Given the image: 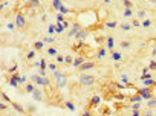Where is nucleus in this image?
<instances>
[{"instance_id": "38", "label": "nucleus", "mask_w": 156, "mask_h": 116, "mask_svg": "<svg viewBox=\"0 0 156 116\" xmlns=\"http://www.w3.org/2000/svg\"><path fill=\"white\" fill-rule=\"evenodd\" d=\"M38 75L43 78H46V72H44V69H38Z\"/></svg>"}, {"instance_id": "19", "label": "nucleus", "mask_w": 156, "mask_h": 116, "mask_svg": "<svg viewBox=\"0 0 156 116\" xmlns=\"http://www.w3.org/2000/svg\"><path fill=\"white\" fill-rule=\"evenodd\" d=\"M116 26H118V21H115V20L106 21V28H109V29H113V28H116Z\"/></svg>"}, {"instance_id": "34", "label": "nucleus", "mask_w": 156, "mask_h": 116, "mask_svg": "<svg viewBox=\"0 0 156 116\" xmlns=\"http://www.w3.org/2000/svg\"><path fill=\"white\" fill-rule=\"evenodd\" d=\"M149 69H150V70H156V61H150Z\"/></svg>"}, {"instance_id": "39", "label": "nucleus", "mask_w": 156, "mask_h": 116, "mask_svg": "<svg viewBox=\"0 0 156 116\" xmlns=\"http://www.w3.org/2000/svg\"><path fill=\"white\" fill-rule=\"evenodd\" d=\"M40 69H44V70H46V61H44V60L40 61Z\"/></svg>"}, {"instance_id": "2", "label": "nucleus", "mask_w": 156, "mask_h": 116, "mask_svg": "<svg viewBox=\"0 0 156 116\" xmlns=\"http://www.w3.org/2000/svg\"><path fill=\"white\" fill-rule=\"evenodd\" d=\"M31 79H32L35 84H38V86H44V87H48L49 84H51L48 78H43V77H40V75H32Z\"/></svg>"}, {"instance_id": "28", "label": "nucleus", "mask_w": 156, "mask_h": 116, "mask_svg": "<svg viewBox=\"0 0 156 116\" xmlns=\"http://www.w3.org/2000/svg\"><path fill=\"white\" fill-rule=\"evenodd\" d=\"M60 6H61V0H54V2H52V8H54V9H58Z\"/></svg>"}, {"instance_id": "52", "label": "nucleus", "mask_w": 156, "mask_h": 116, "mask_svg": "<svg viewBox=\"0 0 156 116\" xmlns=\"http://www.w3.org/2000/svg\"><path fill=\"white\" fill-rule=\"evenodd\" d=\"M132 116H141V113H139V110H138V111H133V113H132Z\"/></svg>"}, {"instance_id": "44", "label": "nucleus", "mask_w": 156, "mask_h": 116, "mask_svg": "<svg viewBox=\"0 0 156 116\" xmlns=\"http://www.w3.org/2000/svg\"><path fill=\"white\" fill-rule=\"evenodd\" d=\"M63 28H64V26H61L60 23H57V32H58V34L61 32V31H63Z\"/></svg>"}, {"instance_id": "32", "label": "nucleus", "mask_w": 156, "mask_h": 116, "mask_svg": "<svg viewBox=\"0 0 156 116\" xmlns=\"http://www.w3.org/2000/svg\"><path fill=\"white\" fill-rule=\"evenodd\" d=\"M155 105H156V99H153V98L147 101V107H155Z\"/></svg>"}, {"instance_id": "22", "label": "nucleus", "mask_w": 156, "mask_h": 116, "mask_svg": "<svg viewBox=\"0 0 156 116\" xmlns=\"http://www.w3.org/2000/svg\"><path fill=\"white\" fill-rule=\"evenodd\" d=\"M35 89H37V87H35L34 84H31V83H28V84H26V92H28V93H34V90H35Z\"/></svg>"}, {"instance_id": "17", "label": "nucleus", "mask_w": 156, "mask_h": 116, "mask_svg": "<svg viewBox=\"0 0 156 116\" xmlns=\"http://www.w3.org/2000/svg\"><path fill=\"white\" fill-rule=\"evenodd\" d=\"M119 46H121V49H130L132 43H130V41H127V40H123V41L119 43Z\"/></svg>"}, {"instance_id": "37", "label": "nucleus", "mask_w": 156, "mask_h": 116, "mask_svg": "<svg viewBox=\"0 0 156 116\" xmlns=\"http://www.w3.org/2000/svg\"><path fill=\"white\" fill-rule=\"evenodd\" d=\"M43 41L49 44V43H54V38H52V37H46V38H44V40H43Z\"/></svg>"}, {"instance_id": "13", "label": "nucleus", "mask_w": 156, "mask_h": 116, "mask_svg": "<svg viewBox=\"0 0 156 116\" xmlns=\"http://www.w3.org/2000/svg\"><path fill=\"white\" fill-rule=\"evenodd\" d=\"M87 35H89V34H87V31H86V29H81L77 35H75V40H84V38L87 37Z\"/></svg>"}, {"instance_id": "23", "label": "nucleus", "mask_w": 156, "mask_h": 116, "mask_svg": "<svg viewBox=\"0 0 156 116\" xmlns=\"http://www.w3.org/2000/svg\"><path fill=\"white\" fill-rule=\"evenodd\" d=\"M141 26H142V28H150V26H151V20H150V19H145V20H142Z\"/></svg>"}, {"instance_id": "9", "label": "nucleus", "mask_w": 156, "mask_h": 116, "mask_svg": "<svg viewBox=\"0 0 156 116\" xmlns=\"http://www.w3.org/2000/svg\"><path fill=\"white\" fill-rule=\"evenodd\" d=\"M32 98L35 101H43V92L40 90V89H35L34 93H32Z\"/></svg>"}, {"instance_id": "36", "label": "nucleus", "mask_w": 156, "mask_h": 116, "mask_svg": "<svg viewBox=\"0 0 156 116\" xmlns=\"http://www.w3.org/2000/svg\"><path fill=\"white\" fill-rule=\"evenodd\" d=\"M57 63H64V57L63 55H57Z\"/></svg>"}, {"instance_id": "1", "label": "nucleus", "mask_w": 156, "mask_h": 116, "mask_svg": "<svg viewBox=\"0 0 156 116\" xmlns=\"http://www.w3.org/2000/svg\"><path fill=\"white\" fill-rule=\"evenodd\" d=\"M78 83L84 87H90L96 83V78L93 77V75H89V73H81L80 78H78Z\"/></svg>"}, {"instance_id": "10", "label": "nucleus", "mask_w": 156, "mask_h": 116, "mask_svg": "<svg viewBox=\"0 0 156 116\" xmlns=\"http://www.w3.org/2000/svg\"><path fill=\"white\" fill-rule=\"evenodd\" d=\"M83 63H86V57H78V58H75V60H74L72 66H74V67H80Z\"/></svg>"}, {"instance_id": "27", "label": "nucleus", "mask_w": 156, "mask_h": 116, "mask_svg": "<svg viewBox=\"0 0 156 116\" xmlns=\"http://www.w3.org/2000/svg\"><path fill=\"white\" fill-rule=\"evenodd\" d=\"M130 107H132V110H133V111H138V110L141 109V102H133Z\"/></svg>"}, {"instance_id": "57", "label": "nucleus", "mask_w": 156, "mask_h": 116, "mask_svg": "<svg viewBox=\"0 0 156 116\" xmlns=\"http://www.w3.org/2000/svg\"><path fill=\"white\" fill-rule=\"evenodd\" d=\"M110 2H112V0H104V3H110Z\"/></svg>"}, {"instance_id": "29", "label": "nucleus", "mask_w": 156, "mask_h": 116, "mask_svg": "<svg viewBox=\"0 0 156 116\" xmlns=\"http://www.w3.org/2000/svg\"><path fill=\"white\" fill-rule=\"evenodd\" d=\"M104 55H106V49H104V47H101L100 51H98L96 57H98V58H104Z\"/></svg>"}, {"instance_id": "43", "label": "nucleus", "mask_w": 156, "mask_h": 116, "mask_svg": "<svg viewBox=\"0 0 156 116\" xmlns=\"http://www.w3.org/2000/svg\"><path fill=\"white\" fill-rule=\"evenodd\" d=\"M124 5H126V8H132V2L130 0H124Z\"/></svg>"}, {"instance_id": "26", "label": "nucleus", "mask_w": 156, "mask_h": 116, "mask_svg": "<svg viewBox=\"0 0 156 116\" xmlns=\"http://www.w3.org/2000/svg\"><path fill=\"white\" fill-rule=\"evenodd\" d=\"M58 11H60V14H69V12H70V9H68V8L63 6V5L58 8Z\"/></svg>"}, {"instance_id": "48", "label": "nucleus", "mask_w": 156, "mask_h": 116, "mask_svg": "<svg viewBox=\"0 0 156 116\" xmlns=\"http://www.w3.org/2000/svg\"><path fill=\"white\" fill-rule=\"evenodd\" d=\"M28 111H31V113H34V111H35V107H34V105H28Z\"/></svg>"}, {"instance_id": "35", "label": "nucleus", "mask_w": 156, "mask_h": 116, "mask_svg": "<svg viewBox=\"0 0 156 116\" xmlns=\"http://www.w3.org/2000/svg\"><path fill=\"white\" fill-rule=\"evenodd\" d=\"M132 26H133V28H138V26H141V21L139 20H133L132 21Z\"/></svg>"}, {"instance_id": "54", "label": "nucleus", "mask_w": 156, "mask_h": 116, "mask_svg": "<svg viewBox=\"0 0 156 116\" xmlns=\"http://www.w3.org/2000/svg\"><path fill=\"white\" fill-rule=\"evenodd\" d=\"M151 55H153V57H156V46H155V49H153V52H151Z\"/></svg>"}, {"instance_id": "12", "label": "nucleus", "mask_w": 156, "mask_h": 116, "mask_svg": "<svg viewBox=\"0 0 156 116\" xmlns=\"http://www.w3.org/2000/svg\"><path fill=\"white\" fill-rule=\"evenodd\" d=\"M106 47L110 49V51L115 47V40H113V37H107V38H106Z\"/></svg>"}, {"instance_id": "6", "label": "nucleus", "mask_w": 156, "mask_h": 116, "mask_svg": "<svg viewBox=\"0 0 156 116\" xmlns=\"http://www.w3.org/2000/svg\"><path fill=\"white\" fill-rule=\"evenodd\" d=\"M80 31H81V26H80L78 23H74L72 28H70V31H69V34H68V37H75Z\"/></svg>"}, {"instance_id": "55", "label": "nucleus", "mask_w": 156, "mask_h": 116, "mask_svg": "<svg viewBox=\"0 0 156 116\" xmlns=\"http://www.w3.org/2000/svg\"><path fill=\"white\" fill-rule=\"evenodd\" d=\"M144 116H153V115H151V111H147V113H145Z\"/></svg>"}, {"instance_id": "49", "label": "nucleus", "mask_w": 156, "mask_h": 116, "mask_svg": "<svg viewBox=\"0 0 156 116\" xmlns=\"http://www.w3.org/2000/svg\"><path fill=\"white\" fill-rule=\"evenodd\" d=\"M2 98H3V99H5L6 102H9V98H8V95H6V93H2Z\"/></svg>"}, {"instance_id": "3", "label": "nucleus", "mask_w": 156, "mask_h": 116, "mask_svg": "<svg viewBox=\"0 0 156 116\" xmlns=\"http://www.w3.org/2000/svg\"><path fill=\"white\" fill-rule=\"evenodd\" d=\"M138 93L142 96V99H151L153 98V93H151V87H142V89H139L138 90Z\"/></svg>"}, {"instance_id": "21", "label": "nucleus", "mask_w": 156, "mask_h": 116, "mask_svg": "<svg viewBox=\"0 0 156 116\" xmlns=\"http://www.w3.org/2000/svg\"><path fill=\"white\" fill-rule=\"evenodd\" d=\"M121 53H119V52H112V60L113 61H121Z\"/></svg>"}, {"instance_id": "53", "label": "nucleus", "mask_w": 156, "mask_h": 116, "mask_svg": "<svg viewBox=\"0 0 156 116\" xmlns=\"http://www.w3.org/2000/svg\"><path fill=\"white\" fill-rule=\"evenodd\" d=\"M63 26H64V28H69V21H68V20L63 21Z\"/></svg>"}, {"instance_id": "4", "label": "nucleus", "mask_w": 156, "mask_h": 116, "mask_svg": "<svg viewBox=\"0 0 156 116\" xmlns=\"http://www.w3.org/2000/svg\"><path fill=\"white\" fill-rule=\"evenodd\" d=\"M15 25H17V28H25L26 26V19H25V15L21 14H17V19H15Z\"/></svg>"}, {"instance_id": "58", "label": "nucleus", "mask_w": 156, "mask_h": 116, "mask_svg": "<svg viewBox=\"0 0 156 116\" xmlns=\"http://www.w3.org/2000/svg\"><path fill=\"white\" fill-rule=\"evenodd\" d=\"M2 116H6V115H2Z\"/></svg>"}, {"instance_id": "25", "label": "nucleus", "mask_w": 156, "mask_h": 116, "mask_svg": "<svg viewBox=\"0 0 156 116\" xmlns=\"http://www.w3.org/2000/svg\"><path fill=\"white\" fill-rule=\"evenodd\" d=\"M64 63H66V64H72V63H74V57H72V55H66V57H64Z\"/></svg>"}, {"instance_id": "45", "label": "nucleus", "mask_w": 156, "mask_h": 116, "mask_svg": "<svg viewBox=\"0 0 156 116\" xmlns=\"http://www.w3.org/2000/svg\"><path fill=\"white\" fill-rule=\"evenodd\" d=\"M54 31H55L54 25H51V26H49V29H48V32H49V34H54Z\"/></svg>"}, {"instance_id": "50", "label": "nucleus", "mask_w": 156, "mask_h": 116, "mask_svg": "<svg viewBox=\"0 0 156 116\" xmlns=\"http://www.w3.org/2000/svg\"><path fill=\"white\" fill-rule=\"evenodd\" d=\"M144 15H145V11H139V12H138V17H141V19H142Z\"/></svg>"}, {"instance_id": "8", "label": "nucleus", "mask_w": 156, "mask_h": 116, "mask_svg": "<svg viewBox=\"0 0 156 116\" xmlns=\"http://www.w3.org/2000/svg\"><path fill=\"white\" fill-rule=\"evenodd\" d=\"M100 101H101L100 95H93V96H92V99H90V102H89V107H86V110H89V109H92V107L98 105V104H100Z\"/></svg>"}, {"instance_id": "41", "label": "nucleus", "mask_w": 156, "mask_h": 116, "mask_svg": "<svg viewBox=\"0 0 156 116\" xmlns=\"http://www.w3.org/2000/svg\"><path fill=\"white\" fill-rule=\"evenodd\" d=\"M48 67L51 69V70H57V66H55L54 63H49V64H48Z\"/></svg>"}, {"instance_id": "7", "label": "nucleus", "mask_w": 156, "mask_h": 116, "mask_svg": "<svg viewBox=\"0 0 156 116\" xmlns=\"http://www.w3.org/2000/svg\"><path fill=\"white\" fill-rule=\"evenodd\" d=\"M25 8H28V9H35V8H40V2H38V0H28V2L25 3Z\"/></svg>"}, {"instance_id": "31", "label": "nucleus", "mask_w": 156, "mask_h": 116, "mask_svg": "<svg viewBox=\"0 0 156 116\" xmlns=\"http://www.w3.org/2000/svg\"><path fill=\"white\" fill-rule=\"evenodd\" d=\"M34 57H35V51H31V52H28V55H26V60H28V61H31Z\"/></svg>"}, {"instance_id": "24", "label": "nucleus", "mask_w": 156, "mask_h": 116, "mask_svg": "<svg viewBox=\"0 0 156 116\" xmlns=\"http://www.w3.org/2000/svg\"><path fill=\"white\" fill-rule=\"evenodd\" d=\"M48 55H52V57H57V55H58V53H57V49L55 47H48Z\"/></svg>"}, {"instance_id": "33", "label": "nucleus", "mask_w": 156, "mask_h": 116, "mask_svg": "<svg viewBox=\"0 0 156 116\" xmlns=\"http://www.w3.org/2000/svg\"><path fill=\"white\" fill-rule=\"evenodd\" d=\"M130 28H132V25H129V23H123L121 25V29L123 31H130Z\"/></svg>"}, {"instance_id": "5", "label": "nucleus", "mask_w": 156, "mask_h": 116, "mask_svg": "<svg viewBox=\"0 0 156 116\" xmlns=\"http://www.w3.org/2000/svg\"><path fill=\"white\" fill-rule=\"evenodd\" d=\"M95 63H93V61H86V63H83L81 66H80V70H81V72H86V70H90V69H93V67H95Z\"/></svg>"}, {"instance_id": "15", "label": "nucleus", "mask_w": 156, "mask_h": 116, "mask_svg": "<svg viewBox=\"0 0 156 116\" xmlns=\"http://www.w3.org/2000/svg\"><path fill=\"white\" fill-rule=\"evenodd\" d=\"M123 15L126 17V19H129V17H132V15H133V11H132V8H124V11H123Z\"/></svg>"}, {"instance_id": "18", "label": "nucleus", "mask_w": 156, "mask_h": 116, "mask_svg": "<svg viewBox=\"0 0 156 116\" xmlns=\"http://www.w3.org/2000/svg\"><path fill=\"white\" fill-rule=\"evenodd\" d=\"M155 84H156V81H155V79H151V78L144 79V86H145V87H153Z\"/></svg>"}, {"instance_id": "14", "label": "nucleus", "mask_w": 156, "mask_h": 116, "mask_svg": "<svg viewBox=\"0 0 156 116\" xmlns=\"http://www.w3.org/2000/svg\"><path fill=\"white\" fill-rule=\"evenodd\" d=\"M12 107H14V109L19 111V113H25V111H26V110L23 109V105L19 104V102H12Z\"/></svg>"}, {"instance_id": "42", "label": "nucleus", "mask_w": 156, "mask_h": 116, "mask_svg": "<svg viewBox=\"0 0 156 116\" xmlns=\"http://www.w3.org/2000/svg\"><path fill=\"white\" fill-rule=\"evenodd\" d=\"M121 79L124 81V84H127V83H129V77H127V75H121Z\"/></svg>"}, {"instance_id": "16", "label": "nucleus", "mask_w": 156, "mask_h": 116, "mask_svg": "<svg viewBox=\"0 0 156 116\" xmlns=\"http://www.w3.org/2000/svg\"><path fill=\"white\" fill-rule=\"evenodd\" d=\"M44 47V41H35L34 43V51H42Z\"/></svg>"}, {"instance_id": "51", "label": "nucleus", "mask_w": 156, "mask_h": 116, "mask_svg": "<svg viewBox=\"0 0 156 116\" xmlns=\"http://www.w3.org/2000/svg\"><path fill=\"white\" fill-rule=\"evenodd\" d=\"M81 116H92V113H90V111H89V110H86V111H84V113H83Z\"/></svg>"}, {"instance_id": "46", "label": "nucleus", "mask_w": 156, "mask_h": 116, "mask_svg": "<svg viewBox=\"0 0 156 116\" xmlns=\"http://www.w3.org/2000/svg\"><path fill=\"white\" fill-rule=\"evenodd\" d=\"M15 26H17L15 23H8V29H9V31H12V29L15 28Z\"/></svg>"}, {"instance_id": "47", "label": "nucleus", "mask_w": 156, "mask_h": 116, "mask_svg": "<svg viewBox=\"0 0 156 116\" xmlns=\"http://www.w3.org/2000/svg\"><path fill=\"white\" fill-rule=\"evenodd\" d=\"M0 109H2V110H6V109H8V105L5 104V102H0Z\"/></svg>"}, {"instance_id": "11", "label": "nucleus", "mask_w": 156, "mask_h": 116, "mask_svg": "<svg viewBox=\"0 0 156 116\" xmlns=\"http://www.w3.org/2000/svg\"><path fill=\"white\" fill-rule=\"evenodd\" d=\"M66 84H68V79H66V77H63V75H61L60 78H57V86H58L60 89H61V87H66Z\"/></svg>"}, {"instance_id": "20", "label": "nucleus", "mask_w": 156, "mask_h": 116, "mask_svg": "<svg viewBox=\"0 0 156 116\" xmlns=\"http://www.w3.org/2000/svg\"><path fill=\"white\" fill-rule=\"evenodd\" d=\"M130 101L132 102H141L142 101V96L138 93V95H133V96H130Z\"/></svg>"}, {"instance_id": "30", "label": "nucleus", "mask_w": 156, "mask_h": 116, "mask_svg": "<svg viewBox=\"0 0 156 116\" xmlns=\"http://www.w3.org/2000/svg\"><path fill=\"white\" fill-rule=\"evenodd\" d=\"M64 104H66V107H68V109H69L70 111H74V110H75V105H74V104H72V102H70V101H66Z\"/></svg>"}, {"instance_id": "40", "label": "nucleus", "mask_w": 156, "mask_h": 116, "mask_svg": "<svg viewBox=\"0 0 156 116\" xmlns=\"http://www.w3.org/2000/svg\"><path fill=\"white\" fill-rule=\"evenodd\" d=\"M57 20H58V21H66V19L63 17V14H57Z\"/></svg>"}, {"instance_id": "56", "label": "nucleus", "mask_w": 156, "mask_h": 116, "mask_svg": "<svg viewBox=\"0 0 156 116\" xmlns=\"http://www.w3.org/2000/svg\"><path fill=\"white\" fill-rule=\"evenodd\" d=\"M147 2H150V3H156V0H147Z\"/></svg>"}]
</instances>
